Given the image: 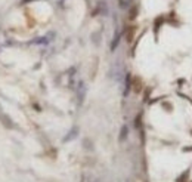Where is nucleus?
Listing matches in <instances>:
<instances>
[{"label":"nucleus","mask_w":192,"mask_h":182,"mask_svg":"<svg viewBox=\"0 0 192 182\" xmlns=\"http://www.w3.org/2000/svg\"><path fill=\"white\" fill-rule=\"evenodd\" d=\"M126 133H127V127H123V130H121V139L126 138Z\"/></svg>","instance_id":"obj_1"},{"label":"nucleus","mask_w":192,"mask_h":182,"mask_svg":"<svg viewBox=\"0 0 192 182\" xmlns=\"http://www.w3.org/2000/svg\"><path fill=\"white\" fill-rule=\"evenodd\" d=\"M164 107L167 108V111H168V113H171V105H170L168 102H164Z\"/></svg>","instance_id":"obj_2"},{"label":"nucleus","mask_w":192,"mask_h":182,"mask_svg":"<svg viewBox=\"0 0 192 182\" xmlns=\"http://www.w3.org/2000/svg\"><path fill=\"white\" fill-rule=\"evenodd\" d=\"M182 151H183V153H191V151H192V147H188V148L185 147V148H182Z\"/></svg>","instance_id":"obj_3"},{"label":"nucleus","mask_w":192,"mask_h":182,"mask_svg":"<svg viewBox=\"0 0 192 182\" xmlns=\"http://www.w3.org/2000/svg\"><path fill=\"white\" fill-rule=\"evenodd\" d=\"M191 133H192V130H191Z\"/></svg>","instance_id":"obj_4"}]
</instances>
